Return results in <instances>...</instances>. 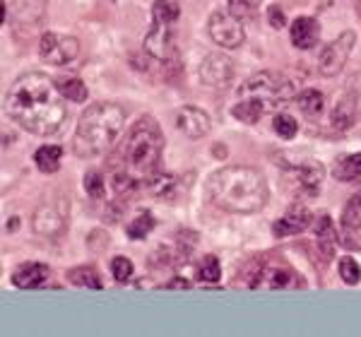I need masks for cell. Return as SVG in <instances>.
Listing matches in <instances>:
<instances>
[{
  "label": "cell",
  "mask_w": 361,
  "mask_h": 337,
  "mask_svg": "<svg viewBox=\"0 0 361 337\" xmlns=\"http://www.w3.org/2000/svg\"><path fill=\"white\" fill-rule=\"evenodd\" d=\"M85 190L90 197H94V200H102L104 195H106V183H104L102 173L99 171H90L85 176Z\"/></svg>",
  "instance_id": "cell-31"
},
{
  "label": "cell",
  "mask_w": 361,
  "mask_h": 337,
  "mask_svg": "<svg viewBox=\"0 0 361 337\" xmlns=\"http://www.w3.org/2000/svg\"><path fill=\"white\" fill-rule=\"evenodd\" d=\"M241 99H258L267 106V111H275V109L284 106L294 99V87L284 75L265 71L258 73L253 78H248L246 82L238 90Z\"/></svg>",
  "instance_id": "cell-6"
},
{
  "label": "cell",
  "mask_w": 361,
  "mask_h": 337,
  "mask_svg": "<svg viewBox=\"0 0 361 337\" xmlns=\"http://www.w3.org/2000/svg\"><path fill=\"white\" fill-rule=\"evenodd\" d=\"M333 173H335V178L347 181V183L349 181H359V178H361V152L340 157V159L335 161V166H333Z\"/></svg>",
  "instance_id": "cell-22"
},
{
  "label": "cell",
  "mask_w": 361,
  "mask_h": 337,
  "mask_svg": "<svg viewBox=\"0 0 361 337\" xmlns=\"http://www.w3.org/2000/svg\"><path fill=\"white\" fill-rule=\"evenodd\" d=\"M68 282L75 284V287H87V289H102V277L99 272L94 270L92 265H80V267H73L68 272Z\"/></svg>",
  "instance_id": "cell-24"
},
{
  "label": "cell",
  "mask_w": 361,
  "mask_h": 337,
  "mask_svg": "<svg viewBox=\"0 0 361 337\" xmlns=\"http://www.w3.org/2000/svg\"><path fill=\"white\" fill-rule=\"evenodd\" d=\"M180 15L176 0H154L152 5V27L145 37V51L157 61L166 63L173 56V25Z\"/></svg>",
  "instance_id": "cell-5"
},
{
  "label": "cell",
  "mask_w": 361,
  "mask_h": 337,
  "mask_svg": "<svg viewBox=\"0 0 361 337\" xmlns=\"http://www.w3.org/2000/svg\"><path fill=\"white\" fill-rule=\"evenodd\" d=\"M354 121H357V102H354L352 94H347L335 104L333 128H337V130H347V128L354 125Z\"/></svg>",
  "instance_id": "cell-21"
},
{
  "label": "cell",
  "mask_w": 361,
  "mask_h": 337,
  "mask_svg": "<svg viewBox=\"0 0 361 337\" xmlns=\"http://www.w3.org/2000/svg\"><path fill=\"white\" fill-rule=\"evenodd\" d=\"M152 229H154V217L149 212L137 214V217L126 226V231H128V236H130V239H145V236H147Z\"/></svg>",
  "instance_id": "cell-27"
},
{
  "label": "cell",
  "mask_w": 361,
  "mask_h": 337,
  "mask_svg": "<svg viewBox=\"0 0 361 337\" xmlns=\"http://www.w3.org/2000/svg\"><path fill=\"white\" fill-rule=\"evenodd\" d=\"M58 87L44 73H25L10 85L5 111L17 125L34 135H56L68 121V109L58 99Z\"/></svg>",
  "instance_id": "cell-1"
},
{
  "label": "cell",
  "mask_w": 361,
  "mask_h": 337,
  "mask_svg": "<svg viewBox=\"0 0 361 337\" xmlns=\"http://www.w3.org/2000/svg\"><path fill=\"white\" fill-rule=\"evenodd\" d=\"M311 217L313 214L308 212V207L304 205H292L287 210V214H284L279 222H275V226H272V234L275 236H294L299 234V231H304L308 224H311Z\"/></svg>",
  "instance_id": "cell-13"
},
{
  "label": "cell",
  "mask_w": 361,
  "mask_h": 337,
  "mask_svg": "<svg viewBox=\"0 0 361 337\" xmlns=\"http://www.w3.org/2000/svg\"><path fill=\"white\" fill-rule=\"evenodd\" d=\"M209 37L222 49H238L246 42V32H243L241 20H236L231 13H214L207 22Z\"/></svg>",
  "instance_id": "cell-9"
},
{
  "label": "cell",
  "mask_w": 361,
  "mask_h": 337,
  "mask_svg": "<svg viewBox=\"0 0 361 337\" xmlns=\"http://www.w3.org/2000/svg\"><path fill=\"white\" fill-rule=\"evenodd\" d=\"M61 157H63V149L56 147V145H44L34 152V164L39 166V171L44 173H54L61 168Z\"/></svg>",
  "instance_id": "cell-23"
},
{
  "label": "cell",
  "mask_w": 361,
  "mask_h": 337,
  "mask_svg": "<svg viewBox=\"0 0 361 337\" xmlns=\"http://www.w3.org/2000/svg\"><path fill=\"white\" fill-rule=\"evenodd\" d=\"M49 265L44 263H25L13 272V284L20 289H39L49 282Z\"/></svg>",
  "instance_id": "cell-14"
},
{
  "label": "cell",
  "mask_w": 361,
  "mask_h": 337,
  "mask_svg": "<svg viewBox=\"0 0 361 337\" xmlns=\"http://www.w3.org/2000/svg\"><path fill=\"white\" fill-rule=\"evenodd\" d=\"M354 42H357L354 32H342L335 42L325 46L318 56V73L325 75V78H335L337 73H342V68H345L347 58L354 49Z\"/></svg>",
  "instance_id": "cell-8"
},
{
  "label": "cell",
  "mask_w": 361,
  "mask_h": 337,
  "mask_svg": "<svg viewBox=\"0 0 361 337\" xmlns=\"http://www.w3.org/2000/svg\"><path fill=\"white\" fill-rule=\"evenodd\" d=\"M80 54V42L75 37H66V34L46 32L39 42V56L49 66H68Z\"/></svg>",
  "instance_id": "cell-7"
},
{
  "label": "cell",
  "mask_w": 361,
  "mask_h": 337,
  "mask_svg": "<svg viewBox=\"0 0 361 337\" xmlns=\"http://www.w3.org/2000/svg\"><path fill=\"white\" fill-rule=\"evenodd\" d=\"M267 22L275 29H282L287 25V15H284V10L279 8V5H270V8H267Z\"/></svg>",
  "instance_id": "cell-34"
},
{
  "label": "cell",
  "mask_w": 361,
  "mask_h": 337,
  "mask_svg": "<svg viewBox=\"0 0 361 337\" xmlns=\"http://www.w3.org/2000/svg\"><path fill=\"white\" fill-rule=\"evenodd\" d=\"M294 176L299 188L304 190L306 195H316L320 190V183H323L325 168L323 164H316V161H306V164L294 166Z\"/></svg>",
  "instance_id": "cell-16"
},
{
  "label": "cell",
  "mask_w": 361,
  "mask_h": 337,
  "mask_svg": "<svg viewBox=\"0 0 361 337\" xmlns=\"http://www.w3.org/2000/svg\"><path fill=\"white\" fill-rule=\"evenodd\" d=\"M197 277L202 282H217L222 277V267H219L217 255H202L200 265H197Z\"/></svg>",
  "instance_id": "cell-28"
},
{
  "label": "cell",
  "mask_w": 361,
  "mask_h": 337,
  "mask_svg": "<svg viewBox=\"0 0 361 337\" xmlns=\"http://www.w3.org/2000/svg\"><path fill=\"white\" fill-rule=\"evenodd\" d=\"M316 243L318 251L323 253L325 260H330L335 255V246H337V229L330 219V214H320L316 219Z\"/></svg>",
  "instance_id": "cell-18"
},
{
  "label": "cell",
  "mask_w": 361,
  "mask_h": 337,
  "mask_svg": "<svg viewBox=\"0 0 361 337\" xmlns=\"http://www.w3.org/2000/svg\"><path fill=\"white\" fill-rule=\"evenodd\" d=\"M197 75H200V82L205 87H214V90L229 87V82L234 80V63L222 54H209L202 58Z\"/></svg>",
  "instance_id": "cell-10"
},
{
  "label": "cell",
  "mask_w": 361,
  "mask_h": 337,
  "mask_svg": "<svg viewBox=\"0 0 361 337\" xmlns=\"http://www.w3.org/2000/svg\"><path fill=\"white\" fill-rule=\"evenodd\" d=\"M323 102H325V99H323V94H320L318 90H306V92H301V94L296 97V104H299V109L306 116H318L320 111H323V106H325Z\"/></svg>",
  "instance_id": "cell-26"
},
{
  "label": "cell",
  "mask_w": 361,
  "mask_h": 337,
  "mask_svg": "<svg viewBox=\"0 0 361 337\" xmlns=\"http://www.w3.org/2000/svg\"><path fill=\"white\" fill-rule=\"evenodd\" d=\"M188 287H190L188 280H173V282L166 284V289H188Z\"/></svg>",
  "instance_id": "cell-35"
},
{
  "label": "cell",
  "mask_w": 361,
  "mask_h": 337,
  "mask_svg": "<svg viewBox=\"0 0 361 337\" xmlns=\"http://www.w3.org/2000/svg\"><path fill=\"white\" fill-rule=\"evenodd\" d=\"M176 128L190 140H200V137H205L212 130V121H209V116L202 109L183 106L176 114Z\"/></svg>",
  "instance_id": "cell-12"
},
{
  "label": "cell",
  "mask_w": 361,
  "mask_h": 337,
  "mask_svg": "<svg viewBox=\"0 0 361 337\" xmlns=\"http://www.w3.org/2000/svg\"><path fill=\"white\" fill-rule=\"evenodd\" d=\"M263 114H267V106L263 102H258V99H241V102H236L234 106H231V116L248 125L258 123Z\"/></svg>",
  "instance_id": "cell-20"
},
{
  "label": "cell",
  "mask_w": 361,
  "mask_h": 337,
  "mask_svg": "<svg viewBox=\"0 0 361 337\" xmlns=\"http://www.w3.org/2000/svg\"><path fill=\"white\" fill-rule=\"evenodd\" d=\"M111 275L116 282H128L133 277V263L128 258H123V255H116V258L111 260Z\"/></svg>",
  "instance_id": "cell-33"
},
{
  "label": "cell",
  "mask_w": 361,
  "mask_h": 337,
  "mask_svg": "<svg viewBox=\"0 0 361 337\" xmlns=\"http://www.w3.org/2000/svg\"><path fill=\"white\" fill-rule=\"evenodd\" d=\"M272 125H275V133L279 137H284V140H292L296 135V130H299V125H296V121L292 116L287 114H277L275 121H272Z\"/></svg>",
  "instance_id": "cell-30"
},
{
  "label": "cell",
  "mask_w": 361,
  "mask_h": 337,
  "mask_svg": "<svg viewBox=\"0 0 361 337\" xmlns=\"http://www.w3.org/2000/svg\"><path fill=\"white\" fill-rule=\"evenodd\" d=\"M161 152H164V135L152 116L137 118L128 130L123 145L114 157V173L128 176L140 185H147L159 173Z\"/></svg>",
  "instance_id": "cell-2"
},
{
  "label": "cell",
  "mask_w": 361,
  "mask_h": 337,
  "mask_svg": "<svg viewBox=\"0 0 361 337\" xmlns=\"http://www.w3.org/2000/svg\"><path fill=\"white\" fill-rule=\"evenodd\" d=\"M340 277L345 280L347 284H359L361 282V267L354 258H342L340 260Z\"/></svg>",
  "instance_id": "cell-32"
},
{
  "label": "cell",
  "mask_w": 361,
  "mask_h": 337,
  "mask_svg": "<svg viewBox=\"0 0 361 337\" xmlns=\"http://www.w3.org/2000/svg\"><path fill=\"white\" fill-rule=\"evenodd\" d=\"M342 241L361 251V193H354L342 210Z\"/></svg>",
  "instance_id": "cell-11"
},
{
  "label": "cell",
  "mask_w": 361,
  "mask_h": 337,
  "mask_svg": "<svg viewBox=\"0 0 361 337\" xmlns=\"http://www.w3.org/2000/svg\"><path fill=\"white\" fill-rule=\"evenodd\" d=\"M126 125V109L114 102H99L87 106L80 116L75 128L73 149L78 157H97L104 154L111 145L118 140L121 130Z\"/></svg>",
  "instance_id": "cell-4"
},
{
  "label": "cell",
  "mask_w": 361,
  "mask_h": 337,
  "mask_svg": "<svg viewBox=\"0 0 361 337\" xmlns=\"http://www.w3.org/2000/svg\"><path fill=\"white\" fill-rule=\"evenodd\" d=\"M292 282V272L282 270V267H260L255 272L250 287L253 289H284Z\"/></svg>",
  "instance_id": "cell-19"
},
{
  "label": "cell",
  "mask_w": 361,
  "mask_h": 337,
  "mask_svg": "<svg viewBox=\"0 0 361 337\" xmlns=\"http://www.w3.org/2000/svg\"><path fill=\"white\" fill-rule=\"evenodd\" d=\"M207 197L219 210L250 214L265 207L270 190L265 176L253 166H224L207 181Z\"/></svg>",
  "instance_id": "cell-3"
},
{
  "label": "cell",
  "mask_w": 361,
  "mask_h": 337,
  "mask_svg": "<svg viewBox=\"0 0 361 337\" xmlns=\"http://www.w3.org/2000/svg\"><path fill=\"white\" fill-rule=\"evenodd\" d=\"M320 37V27L313 17H296L292 22V44L296 49L308 51L318 44Z\"/></svg>",
  "instance_id": "cell-15"
},
{
  "label": "cell",
  "mask_w": 361,
  "mask_h": 337,
  "mask_svg": "<svg viewBox=\"0 0 361 337\" xmlns=\"http://www.w3.org/2000/svg\"><path fill=\"white\" fill-rule=\"evenodd\" d=\"M32 226L37 234L42 236H56L63 231V226H66V219H63L61 212H56L54 207L44 205L39 207L37 212H34V219H32Z\"/></svg>",
  "instance_id": "cell-17"
},
{
  "label": "cell",
  "mask_w": 361,
  "mask_h": 337,
  "mask_svg": "<svg viewBox=\"0 0 361 337\" xmlns=\"http://www.w3.org/2000/svg\"><path fill=\"white\" fill-rule=\"evenodd\" d=\"M258 8H260V0H229V13L241 22L253 20Z\"/></svg>",
  "instance_id": "cell-29"
},
{
  "label": "cell",
  "mask_w": 361,
  "mask_h": 337,
  "mask_svg": "<svg viewBox=\"0 0 361 337\" xmlns=\"http://www.w3.org/2000/svg\"><path fill=\"white\" fill-rule=\"evenodd\" d=\"M56 87H58V92H61V97H66L68 102H75V104L87 102V87L80 78H58Z\"/></svg>",
  "instance_id": "cell-25"
}]
</instances>
